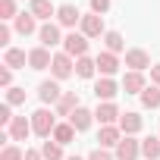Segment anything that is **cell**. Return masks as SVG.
Segmentation results:
<instances>
[{
    "label": "cell",
    "mask_w": 160,
    "mask_h": 160,
    "mask_svg": "<svg viewBox=\"0 0 160 160\" xmlns=\"http://www.w3.org/2000/svg\"><path fill=\"white\" fill-rule=\"evenodd\" d=\"M53 110H57V116H72L78 110V94L75 91H63V98H60V104Z\"/></svg>",
    "instance_id": "9a60e30c"
},
{
    "label": "cell",
    "mask_w": 160,
    "mask_h": 160,
    "mask_svg": "<svg viewBox=\"0 0 160 160\" xmlns=\"http://www.w3.org/2000/svg\"><path fill=\"white\" fill-rule=\"evenodd\" d=\"M88 160H116V154H110L107 148H94V151L88 154Z\"/></svg>",
    "instance_id": "1f68e13d"
},
{
    "label": "cell",
    "mask_w": 160,
    "mask_h": 160,
    "mask_svg": "<svg viewBox=\"0 0 160 160\" xmlns=\"http://www.w3.org/2000/svg\"><path fill=\"white\" fill-rule=\"evenodd\" d=\"M66 160H82V157H78V154H75V157H66Z\"/></svg>",
    "instance_id": "f35d334b"
},
{
    "label": "cell",
    "mask_w": 160,
    "mask_h": 160,
    "mask_svg": "<svg viewBox=\"0 0 160 160\" xmlns=\"http://www.w3.org/2000/svg\"><path fill=\"white\" fill-rule=\"evenodd\" d=\"M50 72H53V78H57V82H63V78H69V75L75 72V66H72V57H69V53H53Z\"/></svg>",
    "instance_id": "3957f363"
},
{
    "label": "cell",
    "mask_w": 160,
    "mask_h": 160,
    "mask_svg": "<svg viewBox=\"0 0 160 160\" xmlns=\"http://www.w3.org/2000/svg\"><path fill=\"white\" fill-rule=\"evenodd\" d=\"M91 119H94V113H91V110H85V107H78V110L69 116V122H72V129H75V132H85V129L91 126Z\"/></svg>",
    "instance_id": "ffe728a7"
},
{
    "label": "cell",
    "mask_w": 160,
    "mask_h": 160,
    "mask_svg": "<svg viewBox=\"0 0 160 160\" xmlns=\"http://www.w3.org/2000/svg\"><path fill=\"white\" fill-rule=\"evenodd\" d=\"M141 104H144L148 110H157V107H160V88H157V85H148V88L141 91Z\"/></svg>",
    "instance_id": "cb8c5ba5"
},
{
    "label": "cell",
    "mask_w": 160,
    "mask_h": 160,
    "mask_svg": "<svg viewBox=\"0 0 160 160\" xmlns=\"http://www.w3.org/2000/svg\"><path fill=\"white\" fill-rule=\"evenodd\" d=\"M41 154H44V160H63V144L44 141V144H41Z\"/></svg>",
    "instance_id": "83f0119b"
},
{
    "label": "cell",
    "mask_w": 160,
    "mask_h": 160,
    "mask_svg": "<svg viewBox=\"0 0 160 160\" xmlns=\"http://www.w3.org/2000/svg\"><path fill=\"white\" fill-rule=\"evenodd\" d=\"M141 154H144L148 160H160V135H157V138H144V141H141Z\"/></svg>",
    "instance_id": "484cf974"
},
{
    "label": "cell",
    "mask_w": 160,
    "mask_h": 160,
    "mask_svg": "<svg viewBox=\"0 0 160 160\" xmlns=\"http://www.w3.org/2000/svg\"><path fill=\"white\" fill-rule=\"evenodd\" d=\"M0 85H3V88H13V69H10V66L0 69Z\"/></svg>",
    "instance_id": "836d02e7"
},
{
    "label": "cell",
    "mask_w": 160,
    "mask_h": 160,
    "mask_svg": "<svg viewBox=\"0 0 160 160\" xmlns=\"http://www.w3.org/2000/svg\"><path fill=\"white\" fill-rule=\"evenodd\" d=\"M28 13H32L35 19H47V22H50V16H53L57 10L50 7V0H32V7H28Z\"/></svg>",
    "instance_id": "44dd1931"
},
{
    "label": "cell",
    "mask_w": 160,
    "mask_h": 160,
    "mask_svg": "<svg viewBox=\"0 0 160 160\" xmlns=\"http://www.w3.org/2000/svg\"><path fill=\"white\" fill-rule=\"evenodd\" d=\"M57 22H60L63 28L82 25V13L75 10V3H63V7H57Z\"/></svg>",
    "instance_id": "8992f818"
},
{
    "label": "cell",
    "mask_w": 160,
    "mask_h": 160,
    "mask_svg": "<svg viewBox=\"0 0 160 160\" xmlns=\"http://www.w3.org/2000/svg\"><path fill=\"white\" fill-rule=\"evenodd\" d=\"M151 85H157V88H160V63H157V66H151Z\"/></svg>",
    "instance_id": "8d00e7d4"
},
{
    "label": "cell",
    "mask_w": 160,
    "mask_h": 160,
    "mask_svg": "<svg viewBox=\"0 0 160 160\" xmlns=\"http://www.w3.org/2000/svg\"><path fill=\"white\" fill-rule=\"evenodd\" d=\"M38 38H41V47H53V44H60L63 38H60V25L57 22H44L41 28H38Z\"/></svg>",
    "instance_id": "30bf717a"
},
{
    "label": "cell",
    "mask_w": 160,
    "mask_h": 160,
    "mask_svg": "<svg viewBox=\"0 0 160 160\" xmlns=\"http://www.w3.org/2000/svg\"><path fill=\"white\" fill-rule=\"evenodd\" d=\"M25 160H44V154L35 151V148H28V151H25Z\"/></svg>",
    "instance_id": "74e56055"
},
{
    "label": "cell",
    "mask_w": 160,
    "mask_h": 160,
    "mask_svg": "<svg viewBox=\"0 0 160 160\" xmlns=\"http://www.w3.org/2000/svg\"><path fill=\"white\" fill-rule=\"evenodd\" d=\"M141 126H144V119H141L135 110H129V113H122V116H119V129H122L126 135H135V132H141Z\"/></svg>",
    "instance_id": "2e32d148"
},
{
    "label": "cell",
    "mask_w": 160,
    "mask_h": 160,
    "mask_svg": "<svg viewBox=\"0 0 160 160\" xmlns=\"http://www.w3.org/2000/svg\"><path fill=\"white\" fill-rule=\"evenodd\" d=\"M32 129H35V135H41V138H50V135H53V129H57V119H53V113H50L47 107L35 110V113H32Z\"/></svg>",
    "instance_id": "6da1fadb"
},
{
    "label": "cell",
    "mask_w": 160,
    "mask_h": 160,
    "mask_svg": "<svg viewBox=\"0 0 160 160\" xmlns=\"http://www.w3.org/2000/svg\"><path fill=\"white\" fill-rule=\"evenodd\" d=\"M0 160H25V151L16 148V144H7L3 151H0Z\"/></svg>",
    "instance_id": "f1b7e54d"
},
{
    "label": "cell",
    "mask_w": 160,
    "mask_h": 160,
    "mask_svg": "<svg viewBox=\"0 0 160 160\" xmlns=\"http://www.w3.org/2000/svg\"><path fill=\"white\" fill-rule=\"evenodd\" d=\"M25 63H28V53H25V50H19V47H7L3 66H10V69H22Z\"/></svg>",
    "instance_id": "d6986e66"
},
{
    "label": "cell",
    "mask_w": 160,
    "mask_h": 160,
    "mask_svg": "<svg viewBox=\"0 0 160 160\" xmlns=\"http://www.w3.org/2000/svg\"><path fill=\"white\" fill-rule=\"evenodd\" d=\"M0 19H16V0H0Z\"/></svg>",
    "instance_id": "4dcf8cb0"
},
{
    "label": "cell",
    "mask_w": 160,
    "mask_h": 160,
    "mask_svg": "<svg viewBox=\"0 0 160 160\" xmlns=\"http://www.w3.org/2000/svg\"><path fill=\"white\" fill-rule=\"evenodd\" d=\"M32 132H35V129H32V119H25V116H16V119L10 122V129H7V135H10L13 141H25Z\"/></svg>",
    "instance_id": "9c48e42d"
},
{
    "label": "cell",
    "mask_w": 160,
    "mask_h": 160,
    "mask_svg": "<svg viewBox=\"0 0 160 160\" xmlns=\"http://www.w3.org/2000/svg\"><path fill=\"white\" fill-rule=\"evenodd\" d=\"M110 10V0H91V13H98V16H104Z\"/></svg>",
    "instance_id": "e575fe53"
},
{
    "label": "cell",
    "mask_w": 160,
    "mask_h": 160,
    "mask_svg": "<svg viewBox=\"0 0 160 160\" xmlns=\"http://www.w3.org/2000/svg\"><path fill=\"white\" fill-rule=\"evenodd\" d=\"M104 44H107V50H110V53H119V50L126 47V41H122V35H119V32H107V35H104Z\"/></svg>",
    "instance_id": "4316f807"
},
{
    "label": "cell",
    "mask_w": 160,
    "mask_h": 160,
    "mask_svg": "<svg viewBox=\"0 0 160 160\" xmlns=\"http://www.w3.org/2000/svg\"><path fill=\"white\" fill-rule=\"evenodd\" d=\"M10 35H13V32H10V25H0V44H3V47L10 44Z\"/></svg>",
    "instance_id": "d590c367"
},
{
    "label": "cell",
    "mask_w": 160,
    "mask_h": 160,
    "mask_svg": "<svg viewBox=\"0 0 160 160\" xmlns=\"http://www.w3.org/2000/svg\"><path fill=\"white\" fill-rule=\"evenodd\" d=\"M35 28H38V25H35V16H32V13H19V16H16V32H19V35H32Z\"/></svg>",
    "instance_id": "d4e9b609"
},
{
    "label": "cell",
    "mask_w": 160,
    "mask_h": 160,
    "mask_svg": "<svg viewBox=\"0 0 160 160\" xmlns=\"http://www.w3.org/2000/svg\"><path fill=\"white\" fill-rule=\"evenodd\" d=\"M141 154V141H135L132 135H122V141L116 144V160H138Z\"/></svg>",
    "instance_id": "5b68a950"
},
{
    "label": "cell",
    "mask_w": 160,
    "mask_h": 160,
    "mask_svg": "<svg viewBox=\"0 0 160 160\" xmlns=\"http://www.w3.org/2000/svg\"><path fill=\"white\" fill-rule=\"evenodd\" d=\"M119 107L113 104V101H104V104H98V110H94V119L101 122V126H113V122H119Z\"/></svg>",
    "instance_id": "277c9868"
},
{
    "label": "cell",
    "mask_w": 160,
    "mask_h": 160,
    "mask_svg": "<svg viewBox=\"0 0 160 160\" xmlns=\"http://www.w3.org/2000/svg\"><path fill=\"white\" fill-rule=\"evenodd\" d=\"M116 94H119V88H116L113 78H98L94 82V98L98 101H113Z\"/></svg>",
    "instance_id": "4fadbf2b"
},
{
    "label": "cell",
    "mask_w": 160,
    "mask_h": 160,
    "mask_svg": "<svg viewBox=\"0 0 160 160\" xmlns=\"http://www.w3.org/2000/svg\"><path fill=\"white\" fill-rule=\"evenodd\" d=\"M98 69H101V75H104V78H110V75L119 69V57H116V53H110V50L98 53Z\"/></svg>",
    "instance_id": "5bb4252c"
},
{
    "label": "cell",
    "mask_w": 160,
    "mask_h": 160,
    "mask_svg": "<svg viewBox=\"0 0 160 160\" xmlns=\"http://www.w3.org/2000/svg\"><path fill=\"white\" fill-rule=\"evenodd\" d=\"M63 53H69V57H75V60L85 57V53H88V38H85L82 32H78V35L69 32V35L63 38Z\"/></svg>",
    "instance_id": "7a4b0ae2"
},
{
    "label": "cell",
    "mask_w": 160,
    "mask_h": 160,
    "mask_svg": "<svg viewBox=\"0 0 160 160\" xmlns=\"http://www.w3.org/2000/svg\"><path fill=\"white\" fill-rule=\"evenodd\" d=\"M82 35H85V38H101V35H107V32H104V16H98V13L82 16Z\"/></svg>",
    "instance_id": "ba28073f"
},
{
    "label": "cell",
    "mask_w": 160,
    "mask_h": 160,
    "mask_svg": "<svg viewBox=\"0 0 160 160\" xmlns=\"http://www.w3.org/2000/svg\"><path fill=\"white\" fill-rule=\"evenodd\" d=\"M148 85H144V75L141 72H126V78H122V91L126 94H141Z\"/></svg>",
    "instance_id": "ac0fdd59"
},
{
    "label": "cell",
    "mask_w": 160,
    "mask_h": 160,
    "mask_svg": "<svg viewBox=\"0 0 160 160\" xmlns=\"http://www.w3.org/2000/svg\"><path fill=\"white\" fill-rule=\"evenodd\" d=\"M50 63H53V53H50L47 47L28 50V66H32V69H50Z\"/></svg>",
    "instance_id": "8fae6325"
},
{
    "label": "cell",
    "mask_w": 160,
    "mask_h": 160,
    "mask_svg": "<svg viewBox=\"0 0 160 160\" xmlns=\"http://www.w3.org/2000/svg\"><path fill=\"white\" fill-rule=\"evenodd\" d=\"M57 144H69L72 138H75V129H72V122H57V129H53V135H50Z\"/></svg>",
    "instance_id": "7402d4cb"
},
{
    "label": "cell",
    "mask_w": 160,
    "mask_h": 160,
    "mask_svg": "<svg viewBox=\"0 0 160 160\" xmlns=\"http://www.w3.org/2000/svg\"><path fill=\"white\" fill-rule=\"evenodd\" d=\"M16 116H13V110H10V104H3V107H0V126H7L10 129V122H13Z\"/></svg>",
    "instance_id": "d6a6232c"
},
{
    "label": "cell",
    "mask_w": 160,
    "mask_h": 160,
    "mask_svg": "<svg viewBox=\"0 0 160 160\" xmlns=\"http://www.w3.org/2000/svg\"><path fill=\"white\" fill-rule=\"evenodd\" d=\"M119 132H122L119 126H101V135H98L101 148H116V144L122 141V135H119Z\"/></svg>",
    "instance_id": "e0dca14e"
},
{
    "label": "cell",
    "mask_w": 160,
    "mask_h": 160,
    "mask_svg": "<svg viewBox=\"0 0 160 160\" xmlns=\"http://www.w3.org/2000/svg\"><path fill=\"white\" fill-rule=\"evenodd\" d=\"M7 104H10V107L25 104V88H7Z\"/></svg>",
    "instance_id": "f546056e"
},
{
    "label": "cell",
    "mask_w": 160,
    "mask_h": 160,
    "mask_svg": "<svg viewBox=\"0 0 160 160\" xmlns=\"http://www.w3.org/2000/svg\"><path fill=\"white\" fill-rule=\"evenodd\" d=\"M94 69H98V60H91V57H78L75 60V75L78 78H91Z\"/></svg>",
    "instance_id": "603a6c76"
},
{
    "label": "cell",
    "mask_w": 160,
    "mask_h": 160,
    "mask_svg": "<svg viewBox=\"0 0 160 160\" xmlns=\"http://www.w3.org/2000/svg\"><path fill=\"white\" fill-rule=\"evenodd\" d=\"M126 66H129L132 72H144V69L151 66V57H148V50H141V47H132V50H126Z\"/></svg>",
    "instance_id": "52a82bcc"
},
{
    "label": "cell",
    "mask_w": 160,
    "mask_h": 160,
    "mask_svg": "<svg viewBox=\"0 0 160 160\" xmlns=\"http://www.w3.org/2000/svg\"><path fill=\"white\" fill-rule=\"evenodd\" d=\"M38 98H41V104H60V98H63V91H60V85L57 82H41L38 85Z\"/></svg>",
    "instance_id": "7c38bea8"
}]
</instances>
